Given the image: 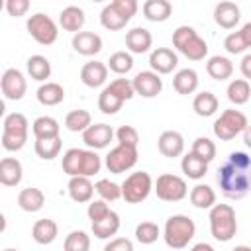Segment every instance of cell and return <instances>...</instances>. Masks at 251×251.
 Masks as SVG:
<instances>
[{"label": "cell", "instance_id": "cell-32", "mask_svg": "<svg viewBox=\"0 0 251 251\" xmlns=\"http://www.w3.org/2000/svg\"><path fill=\"white\" fill-rule=\"evenodd\" d=\"M25 67H27V75H29L33 80H37V82H45V80L51 76V63H49V59L43 57V55H31V57L27 59ZM47 82H49V80H47Z\"/></svg>", "mask_w": 251, "mask_h": 251}, {"label": "cell", "instance_id": "cell-30", "mask_svg": "<svg viewBox=\"0 0 251 251\" xmlns=\"http://www.w3.org/2000/svg\"><path fill=\"white\" fill-rule=\"evenodd\" d=\"M180 169H182L184 176H188V178H192V180H200V178H204V175L208 173V163L202 161L200 157H196V155L190 151V153H186V155L182 157Z\"/></svg>", "mask_w": 251, "mask_h": 251}, {"label": "cell", "instance_id": "cell-3", "mask_svg": "<svg viewBox=\"0 0 251 251\" xmlns=\"http://www.w3.org/2000/svg\"><path fill=\"white\" fill-rule=\"evenodd\" d=\"M208 220H210V233L216 241L227 243L237 233L235 210L229 204H216L214 208H210Z\"/></svg>", "mask_w": 251, "mask_h": 251}, {"label": "cell", "instance_id": "cell-24", "mask_svg": "<svg viewBox=\"0 0 251 251\" xmlns=\"http://www.w3.org/2000/svg\"><path fill=\"white\" fill-rule=\"evenodd\" d=\"M143 10V16L149 20V22H155V24H161V22H167L173 14V4L169 0H147L143 2L141 6Z\"/></svg>", "mask_w": 251, "mask_h": 251}, {"label": "cell", "instance_id": "cell-22", "mask_svg": "<svg viewBox=\"0 0 251 251\" xmlns=\"http://www.w3.org/2000/svg\"><path fill=\"white\" fill-rule=\"evenodd\" d=\"M18 206L24 210V212H39L43 206H45V194L41 188H35V186H27V188H22L20 194H18Z\"/></svg>", "mask_w": 251, "mask_h": 251}, {"label": "cell", "instance_id": "cell-21", "mask_svg": "<svg viewBox=\"0 0 251 251\" xmlns=\"http://www.w3.org/2000/svg\"><path fill=\"white\" fill-rule=\"evenodd\" d=\"M24 176V167L16 157H4L0 161V182L4 186H18Z\"/></svg>", "mask_w": 251, "mask_h": 251}, {"label": "cell", "instance_id": "cell-1", "mask_svg": "<svg viewBox=\"0 0 251 251\" xmlns=\"http://www.w3.org/2000/svg\"><path fill=\"white\" fill-rule=\"evenodd\" d=\"M218 184L226 198L239 200L251 192V157L245 151H233L218 169Z\"/></svg>", "mask_w": 251, "mask_h": 251}, {"label": "cell", "instance_id": "cell-36", "mask_svg": "<svg viewBox=\"0 0 251 251\" xmlns=\"http://www.w3.org/2000/svg\"><path fill=\"white\" fill-rule=\"evenodd\" d=\"M90 126H92V116H90L88 110L78 108V110H71V112L65 116V127H67L69 131H75V133L80 131V133H82V131H86Z\"/></svg>", "mask_w": 251, "mask_h": 251}, {"label": "cell", "instance_id": "cell-54", "mask_svg": "<svg viewBox=\"0 0 251 251\" xmlns=\"http://www.w3.org/2000/svg\"><path fill=\"white\" fill-rule=\"evenodd\" d=\"M239 71H241V75L245 76V80H251V53L243 55V59H241V63H239Z\"/></svg>", "mask_w": 251, "mask_h": 251}, {"label": "cell", "instance_id": "cell-37", "mask_svg": "<svg viewBox=\"0 0 251 251\" xmlns=\"http://www.w3.org/2000/svg\"><path fill=\"white\" fill-rule=\"evenodd\" d=\"M122 106H124V100L106 84L98 96V110L106 116H112V114H118L122 110Z\"/></svg>", "mask_w": 251, "mask_h": 251}, {"label": "cell", "instance_id": "cell-38", "mask_svg": "<svg viewBox=\"0 0 251 251\" xmlns=\"http://www.w3.org/2000/svg\"><path fill=\"white\" fill-rule=\"evenodd\" d=\"M127 22H129V20L124 18V16L114 8L112 2L106 4V6L102 8V12H100V24H102L106 29H110V31H118V29L126 27Z\"/></svg>", "mask_w": 251, "mask_h": 251}, {"label": "cell", "instance_id": "cell-51", "mask_svg": "<svg viewBox=\"0 0 251 251\" xmlns=\"http://www.w3.org/2000/svg\"><path fill=\"white\" fill-rule=\"evenodd\" d=\"M112 4H114V8H116L124 18H127V20H131V18L135 16L137 8H139L137 0H114Z\"/></svg>", "mask_w": 251, "mask_h": 251}, {"label": "cell", "instance_id": "cell-57", "mask_svg": "<svg viewBox=\"0 0 251 251\" xmlns=\"http://www.w3.org/2000/svg\"><path fill=\"white\" fill-rule=\"evenodd\" d=\"M243 143H245V145L251 149V124H249L245 129H243Z\"/></svg>", "mask_w": 251, "mask_h": 251}, {"label": "cell", "instance_id": "cell-49", "mask_svg": "<svg viewBox=\"0 0 251 251\" xmlns=\"http://www.w3.org/2000/svg\"><path fill=\"white\" fill-rule=\"evenodd\" d=\"M110 212H112V210H110L108 202H104V200H92V202L88 204V210H86V214H88V218H90L92 224L104 220Z\"/></svg>", "mask_w": 251, "mask_h": 251}, {"label": "cell", "instance_id": "cell-34", "mask_svg": "<svg viewBox=\"0 0 251 251\" xmlns=\"http://www.w3.org/2000/svg\"><path fill=\"white\" fill-rule=\"evenodd\" d=\"M102 169V159L94 149H82L78 161V176H94Z\"/></svg>", "mask_w": 251, "mask_h": 251}, {"label": "cell", "instance_id": "cell-50", "mask_svg": "<svg viewBox=\"0 0 251 251\" xmlns=\"http://www.w3.org/2000/svg\"><path fill=\"white\" fill-rule=\"evenodd\" d=\"M0 141H2V147L6 151H20V149H24V145L27 141V135H16V133L2 131V139Z\"/></svg>", "mask_w": 251, "mask_h": 251}, {"label": "cell", "instance_id": "cell-13", "mask_svg": "<svg viewBox=\"0 0 251 251\" xmlns=\"http://www.w3.org/2000/svg\"><path fill=\"white\" fill-rule=\"evenodd\" d=\"M149 65H151V71L157 73V75H169L176 69L178 65V57L173 49L169 47H155L149 55Z\"/></svg>", "mask_w": 251, "mask_h": 251}, {"label": "cell", "instance_id": "cell-25", "mask_svg": "<svg viewBox=\"0 0 251 251\" xmlns=\"http://www.w3.org/2000/svg\"><path fill=\"white\" fill-rule=\"evenodd\" d=\"M206 73L210 75V78L222 82V80H227L231 78L233 75V63L227 59V57H222V55H214L208 59L206 63Z\"/></svg>", "mask_w": 251, "mask_h": 251}, {"label": "cell", "instance_id": "cell-59", "mask_svg": "<svg viewBox=\"0 0 251 251\" xmlns=\"http://www.w3.org/2000/svg\"><path fill=\"white\" fill-rule=\"evenodd\" d=\"M4 251H18V249H12V247H6Z\"/></svg>", "mask_w": 251, "mask_h": 251}, {"label": "cell", "instance_id": "cell-11", "mask_svg": "<svg viewBox=\"0 0 251 251\" xmlns=\"http://www.w3.org/2000/svg\"><path fill=\"white\" fill-rule=\"evenodd\" d=\"M133 90L143 98H155L163 90V78L153 71H141L133 76Z\"/></svg>", "mask_w": 251, "mask_h": 251}, {"label": "cell", "instance_id": "cell-5", "mask_svg": "<svg viewBox=\"0 0 251 251\" xmlns=\"http://www.w3.org/2000/svg\"><path fill=\"white\" fill-rule=\"evenodd\" d=\"M249 126L247 122V116L239 110H224L220 114V118L214 122L212 129H214V135L220 139V141H231L235 135L243 133V129Z\"/></svg>", "mask_w": 251, "mask_h": 251}, {"label": "cell", "instance_id": "cell-56", "mask_svg": "<svg viewBox=\"0 0 251 251\" xmlns=\"http://www.w3.org/2000/svg\"><path fill=\"white\" fill-rule=\"evenodd\" d=\"M190 251H216L210 243H206V241H200V243H196V245H192V249Z\"/></svg>", "mask_w": 251, "mask_h": 251}, {"label": "cell", "instance_id": "cell-48", "mask_svg": "<svg viewBox=\"0 0 251 251\" xmlns=\"http://www.w3.org/2000/svg\"><path fill=\"white\" fill-rule=\"evenodd\" d=\"M224 47H226V51L231 53V55H239V53H243L245 49H249V47L245 45V41H243V37H241L239 31L227 33L226 39H224Z\"/></svg>", "mask_w": 251, "mask_h": 251}, {"label": "cell", "instance_id": "cell-33", "mask_svg": "<svg viewBox=\"0 0 251 251\" xmlns=\"http://www.w3.org/2000/svg\"><path fill=\"white\" fill-rule=\"evenodd\" d=\"M227 100L235 106H241V104H247L249 98H251V84L249 80L245 78H233L229 84H227Z\"/></svg>", "mask_w": 251, "mask_h": 251}, {"label": "cell", "instance_id": "cell-43", "mask_svg": "<svg viewBox=\"0 0 251 251\" xmlns=\"http://www.w3.org/2000/svg\"><path fill=\"white\" fill-rule=\"evenodd\" d=\"M94 190H96V194L100 196V200H104V202H114V200L122 198V184H116V182H112L110 178H100V180H96Z\"/></svg>", "mask_w": 251, "mask_h": 251}, {"label": "cell", "instance_id": "cell-16", "mask_svg": "<svg viewBox=\"0 0 251 251\" xmlns=\"http://www.w3.org/2000/svg\"><path fill=\"white\" fill-rule=\"evenodd\" d=\"M80 80L88 88H98L108 80V65L102 61H88L80 69Z\"/></svg>", "mask_w": 251, "mask_h": 251}, {"label": "cell", "instance_id": "cell-31", "mask_svg": "<svg viewBox=\"0 0 251 251\" xmlns=\"http://www.w3.org/2000/svg\"><path fill=\"white\" fill-rule=\"evenodd\" d=\"M190 202L194 208L210 210L216 206V192L210 184H196L190 190Z\"/></svg>", "mask_w": 251, "mask_h": 251}, {"label": "cell", "instance_id": "cell-4", "mask_svg": "<svg viewBox=\"0 0 251 251\" xmlns=\"http://www.w3.org/2000/svg\"><path fill=\"white\" fill-rule=\"evenodd\" d=\"M173 45L180 55L190 61H202L208 55V43L190 25H178L173 31Z\"/></svg>", "mask_w": 251, "mask_h": 251}, {"label": "cell", "instance_id": "cell-17", "mask_svg": "<svg viewBox=\"0 0 251 251\" xmlns=\"http://www.w3.org/2000/svg\"><path fill=\"white\" fill-rule=\"evenodd\" d=\"M239 18H241V10L235 2L224 0V2L216 4V8H214V22L224 29L235 27L239 24Z\"/></svg>", "mask_w": 251, "mask_h": 251}, {"label": "cell", "instance_id": "cell-20", "mask_svg": "<svg viewBox=\"0 0 251 251\" xmlns=\"http://www.w3.org/2000/svg\"><path fill=\"white\" fill-rule=\"evenodd\" d=\"M57 235H59V226H57V222L51 220V218H41V220H37V222L33 224V227H31V237H33V241L39 243V245H49V243H53V241L57 239Z\"/></svg>", "mask_w": 251, "mask_h": 251}, {"label": "cell", "instance_id": "cell-53", "mask_svg": "<svg viewBox=\"0 0 251 251\" xmlns=\"http://www.w3.org/2000/svg\"><path fill=\"white\" fill-rule=\"evenodd\" d=\"M104 251H133V243L127 237H114L104 245Z\"/></svg>", "mask_w": 251, "mask_h": 251}, {"label": "cell", "instance_id": "cell-40", "mask_svg": "<svg viewBox=\"0 0 251 251\" xmlns=\"http://www.w3.org/2000/svg\"><path fill=\"white\" fill-rule=\"evenodd\" d=\"M61 137H53V139H35V153L39 159L43 161H53L59 153H61Z\"/></svg>", "mask_w": 251, "mask_h": 251}, {"label": "cell", "instance_id": "cell-12", "mask_svg": "<svg viewBox=\"0 0 251 251\" xmlns=\"http://www.w3.org/2000/svg\"><path fill=\"white\" fill-rule=\"evenodd\" d=\"M116 131L112 129V126L108 124H92L86 131H82V141L88 149H104L110 145V141L114 139Z\"/></svg>", "mask_w": 251, "mask_h": 251}, {"label": "cell", "instance_id": "cell-45", "mask_svg": "<svg viewBox=\"0 0 251 251\" xmlns=\"http://www.w3.org/2000/svg\"><path fill=\"white\" fill-rule=\"evenodd\" d=\"M196 157H200L202 161H206V163H210V161H214V157H216V143L210 139V137H196L194 141H192V149H190Z\"/></svg>", "mask_w": 251, "mask_h": 251}, {"label": "cell", "instance_id": "cell-35", "mask_svg": "<svg viewBox=\"0 0 251 251\" xmlns=\"http://www.w3.org/2000/svg\"><path fill=\"white\" fill-rule=\"evenodd\" d=\"M118 229H120V216H118V212H114V210H112L104 220L92 224V233H94V237H98V239H110L112 235L118 233Z\"/></svg>", "mask_w": 251, "mask_h": 251}, {"label": "cell", "instance_id": "cell-10", "mask_svg": "<svg viewBox=\"0 0 251 251\" xmlns=\"http://www.w3.org/2000/svg\"><path fill=\"white\" fill-rule=\"evenodd\" d=\"M0 88H2V94L6 100H22L25 96V90H27V82H25V76L22 71L10 67L2 73V78H0Z\"/></svg>", "mask_w": 251, "mask_h": 251}, {"label": "cell", "instance_id": "cell-26", "mask_svg": "<svg viewBox=\"0 0 251 251\" xmlns=\"http://www.w3.org/2000/svg\"><path fill=\"white\" fill-rule=\"evenodd\" d=\"M173 88L182 96H188V94L196 92V88H198V73L194 69L176 71L175 76H173Z\"/></svg>", "mask_w": 251, "mask_h": 251}, {"label": "cell", "instance_id": "cell-9", "mask_svg": "<svg viewBox=\"0 0 251 251\" xmlns=\"http://www.w3.org/2000/svg\"><path fill=\"white\" fill-rule=\"evenodd\" d=\"M137 147H129V145H122L118 143L114 149H110V153L106 155V169L112 173V175H122L129 169L135 167L137 163Z\"/></svg>", "mask_w": 251, "mask_h": 251}, {"label": "cell", "instance_id": "cell-29", "mask_svg": "<svg viewBox=\"0 0 251 251\" xmlns=\"http://www.w3.org/2000/svg\"><path fill=\"white\" fill-rule=\"evenodd\" d=\"M37 100L43 106H57L65 100V88L59 82H43L37 88Z\"/></svg>", "mask_w": 251, "mask_h": 251}, {"label": "cell", "instance_id": "cell-14", "mask_svg": "<svg viewBox=\"0 0 251 251\" xmlns=\"http://www.w3.org/2000/svg\"><path fill=\"white\" fill-rule=\"evenodd\" d=\"M157 147L163 157H169V159L180 157L184 153V137H182V133H178L175 129H167L159 135Z\"/></svg>", "mask_w": 251, "mask_h": 251}, {"label": "cell", "instance_id": "cell-18", "mask_svg": "<svg viewBox=\"0 0 251 251\" xmlns=\"http://www.w3.org/2000/svg\"><path fill=\"white\" fill-rule=\"evenodd\" d=\"M151 45H153V35L145 27H131L126 33V47L129 49V53H135V55L147 53Z\"/></svg>", "mask_w": 251, "mask_h": 251}, {"label": "cell", "instance_id": "cell-2", "mask_svg": "<svg viewBox=\"0 0 251 251\" xmlns=\"http://www.w3.org/2000/svg\"><path fill=\"white\" fill-rule=\"evenodd\" d=\"M196 235V224L184 214H175L165 222L163 239L171 249H184Z\"/></svg>", "mask_w": 251, "mask_h": 251}, {"label": "cell", "instance_id": "cell-44", "mask_svg": "<svg viewBox=\"0 0 251 251\" xmlns=\"http://www.w3.org/2000/svg\"><path fill=\"white\" fill-rule=\"evenodd\" d=\"M161 237V227L155 222H141L135 226V239L143 245H151Z\"/></svg>", "mask_w": 251, "mask_h": 251}, {"label": "cell", "instance_id": "cell-58", "mask_svg": "<svg viewBox=\"0 0 251 251\" xmlns=\"http://www.w3.org/2000/svg\"><path fill=\"white\" fill-rule=\"evenodd\" d=\"M231 251H251V247L249 245H235Z\"/></svg>", "mask_w": 251, "mask_h": 251}, {"label": "cell", "instance_id": "cell-42", "mask_svg": "<svg viewBox=\"0 0 251 251\" xmlns=\"http://www.w3.org/2000/svg\"><path fill=\"white\" fill-rule=\"evenodd\" d=\"M63 251H90V235L82 229H75L65 237Z\"/></svg>", "mask_w": 251, "mask_h": 251}, {"label": "cell", "instance_id": "cell-19", "mask_svg": "<svg viewBox=\"0 0 251 251\" xmlns=\"http://www.w3.org/2000/svg\"><path fill=\"white\" fill-rule=\"evenodd\" d=\"M67 190H69L71 200H75L78 204L92 202V194L96 192L94 184H92V180L88 176H71L69 184H67Z\"/></svg>", "mask_w": 251, "mask_h": 251}, {"label": "cell", "instance_id": "cell-52", "mask_svg": "<svg viewBox=\"0 0 251 251\" xmlns=\"http://www.w3.org/2000/svg\"><path fill=\"white\" fill-rule=\"evenodd\" d=\"M29 10V0H8L6 2V12L12 18H20Z\"/></svg>", "mask_w": 251, "mask_h": 251}, {"label": "cell", "instance_id": "cell-23", "mask_svg": "<svg viewBox=\"0 0 251 251\" xmlns=\"http://www.w3.org/2000/svg\"><path fill=\"white\" fill-rule=\"evenodd\" d=\"M84 22H86L84 10L78 8V6H67V8H63L61 14H59V24H61V27H63L65 31L78 33V31H82Z\"/></svg>", "mask_w": 251, "mask_h": 251}, {"label": "cell", "instance_id": "cell-39", "mask_svg": "<svg viewBox=\"0 0 251 251\" xmlns=\"http://www.w3.org/2000/svg\"><path fill=\"white\" fill-rule=\"evenodd\" d=\"M2 131H6V133H16V135H27V131H29V122H27V118H25L24 114L12 112V114H8V116L4 118V122H2Z\"/></svg>", "mask_w": 251, "mask_h": 251}, {"label": "cell", "instance_id": "cell-6", "mask_svg": "<svg viewBox=\"0 0 251 251\" xmlns=\"http://www.w3.org/2000/svg\"><path fill=\"white\" fill-rule=\"evenodd\" d=\"M153 178L149 173L145 171H135L129 176H126V180L122 182V198L127 204H139L143 200H147V196L153 190Z\"/></svg>", "mask_w": 251, "mask_h": 251}, {"label": "cell", "instance_id": "cell-27", "mask_svg": "<svg viewBox=\"0 0 251 251\" xmlns=\"http://www.w3.org/2000/svg\"><path fill=\"white\" fill-rule=\"evenodd\" d=\"M218 106H220L218 96H216L214 92H208V90L198 92V94L194 96V100H192V110H194V114L200 116V118H210V116H214V114L218 112Z\"/></svg>", "mask_w": 251, "mask_h": 251}, {"label": "cell", "instance_id": "cell-47", "mask_svg": "<svg viewBox=\"0 0 251 251\" xmlns=\"http://www.w3.org/2000/svg\"><path fill=\"white\" fill-rule=\"evenodd\" d=\"M124 102L126 100H131L133 96H135V90H133V82L129 80V78H116V80H112L110 84H108Z\"/></svg>", "mask_w": 251, "mask_h": 251}, {"label": "cell", "instance_id": "cell-8", "mask_svg": "<svg viewBox=\"0 0 251 251\" xmlns=\"http://www.w3.org/2000/svg\"><path fill=\"white\" fill-rule=\"evenodd\" d=\"M153 190L157 194L159 200L163 202H178L188 194V186L186 180L178 175H171V173H163L157 176Z\"/></svg>", "mask_w": 251, "mask_h": 251}, {"label": "cell", "instance_id": "cell-41", "mask_svg": "<svg viewBox=\"0 0 251 251\" xmlns=\"http://www.w3.org/2000/svg\"><path fill=\"white\" fill-rule=\"evenodd\" d=\"M108 69L116 75H127L133 69V57L127 51H116L108 59Z\"/></svg>", "mask_w": 251, "mask_h": 251}, {"label": "cell", "instance_id": "cell-15", "mask_svg": "<svg viewBox=\"0 0 251 251\" xmlns=\"http://www.w3.org/2000/svg\"><path fill=\"white\" fill-rule=\"evenodd\" d=\"M71 45L78 55L92 57V55L102 51V37L94 31H78V33L73 35Z\"/></svg>", "mask_w": 251, "mask_h": 251}, {"label": "cell", "instance_id": "cell-28", "mask_svg": "<svg viewBox=\"0 0 251 251\" xmlns=\"http://www.w3.org/2000/svg\"><path fill=\"white\" fill-rule=\"evenodd\" d=\"M31 131H33V137L35 139H53V137H59L61 126L51 116H39V118L33 120Z\"/></svg>", "mask_w": 251, "mask_h": 251}, {"label": "cell", "instance_id": "cell-46", "mask_svg": "<svg viewBox=\"0 0 251 251\" xmlns=\"http://www.w3.org/2000/svg\"><path fill=\"white\" fill-rule=\"evenodd\" d=\"M116 139L122 145H129V147H137L139 145V131L133 126H120L116 129Z\"/></svg>", "mask_w": 251, "mask_h": 251}, {"label": "cell", "instance_id": "cell-55", "mask_svg": "<svg viewBox=\"0 0 251 251\" xmlns=\"http://www.w3.org/2000/svg\"><path fill=\"white\" fill-rule=\"evenodd\" d=\"M239 33H241V37H243L245 45H247V47H251V22L243 24V27L239 29Z\"/></svg>", "mask_w": 251, "mask_h": 251}, {"label": "cell", "instance_id": "cell-7", "mask_svg": "<svg viewBox=\"0 0 251 251\" xmlns=\"http://www.w3.org/2000/svg\"><path fill=\"white\" fill-rule=\"evenodd\" d=\"M25 27H27V33L39 43V45H51L57 41L59 37V29H57V24L53 22L51 16L43 14V12H35L27 18L25 22Z\"/></svg>", "mask_w": 251, "mask_h": 251}]
</instances>
